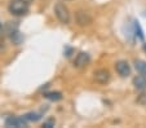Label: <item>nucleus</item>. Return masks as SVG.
Wrapping results in <instances>:
<instances>
[{"label": "nucleus", "instance_id": "obj_9", "mask_svg": "<svg viewBox=\"0 0 146 128\" xmlns=\"http://www.w3.org/2000/svg\"><path fill=\"white\" fill-rule=\"evenodd\" d=\"M135 67L140 74L142 75H146V62L145 61H141V60H136L135 61Z\"/></svg>", "mask_w": 146, "mask_h": 128}, {"label": "nucleus", "instance_id": "obj_6", "mask_svg": "<svg viewBox=\"0 0 146 128\" xmlns=\"http://www.w3.org/2000/svg\"><path fill=\"white\" fill-rule=\"evenodd\" d=\"M94 79H96V82L100 84H106L109 82V79H110V72L104 69L97 70V71L94 72Z\"/></svg>", "mask_w": 146, "mask_h": 128}, {"label": "nucleus", "instance_id": "obj_11", "mask_svg": "<svg viewBox=\"0 0 146 128\" xmlns=\"http://www.w3.org/2000/svg\"><path fill=\"white\" fill-rule=\"evenodd\" d=\"M133 29H135V35L136 36H138L141 40H143V31H142V29H141V26H140V23L137 22V21H135L133 22Z\"/></svg>", "mask_w": 146, "mask_h": 128}, {"label": "nucleus", "instance_id": "obj_2", "mask_svg": "<svg viewBox=\"0 0 146 128\" xmlns=\"http://www.w3.org/2000/svg\"><path fill=\"white\" fill-rule=\"evenodd\" d=\"M54 12H56V16H57L58 21H60L61 23H69L70 13H69V9L66 8V5H65V4H62V3L56 4Z\"/></svg>", "mask_w": 146, "mask_h": 128}, {"label": "nucleus", "instance_id": "obj_15", "mask_svg": "<svg viewBox=\"0 0 146 128\" xmlns=\"http://www.w3.org/2000/svg\"><path fill=\"white\" fill-rule=\"evenodd\" d=\"M143 50H145V52H146V43H145V44H143Z\"/></svg>", "mask_w": 146, "mask_h": 128}, {"label": "nucleus", "instance_id": "obj_13", "mask_svg": "<svg viewBox=\"0 0 146 128\" xmlns=\"http://www.w3.org/2000/svg\"><path fill=\"white\" fill-rule=\"evenodd\" d=\"M137 102L140 103V105L146 106V93H141V95L138 96V98H137Z\"/></svg>", "mask_w": 146, "mask_h": 128}, {"label": "nucleus", "instance_id": "obj_3", "mask_svg": "<svg viewBox=\"0 0 146 128\" xmlns=\"http://www.w3.org/2000/svg\"><path fill=\"white\" fill-rule=\"evenodd\" d=\"M27 122L25 117H9L5 120V125L7 127H14V128H23L27 127Z\"/></svg>", "mask_w": 146, "mask_h": 128}, {"label": "nucleus", "instance_id": "obj_5", "mask_svg": "<svg viewBox=\"0 0 146 128\" xmlns=\"http://www.w3.org/2000/svg\"><path fill=\"white\" fill-rule=\"evenodd\" d=\"M89 61H91V57H89L88 53L80 52L79 54L76 56V58H75L74 65L76 67H84V66H87V65L89 64Z\"/></svg>", "mask_w": 146, "mask_h": 128}, {"label": "nucleus", "instance_id": "obj_1", "mask_svg": "<svg viewBox=\"0 0 146 128\" xmlns=\"http://www.w3.org/2000/svg\"><path fill=\"white\" fill-rule=\"evenodd\" d=\"M9 12L16 16H21V14L27 13L29 11V3L25 0H12L8 7Z\"/></svg>", "mask_w": 146, "mask_h": 128}, {"label": "nucleus", "instance_id": "obj_12", "mask_svg": "<svg viewBox=\"0 0 146 128\" xmlns=\"http://www.w3.org/2000/svg\"><path fill=\"white\" fill-rule=\"evenodd\" d=\"M25 118L29 120V122H38V120L41 118V114L40 113H29V114L25 115Z\"/></svg>", "mask_w": 146, "mask_h": 128}, {"label": "nucleus", "instance_id": "obj_4", "mask_svg": "<svg viewBox=\"0 0 146 128\" xmlns=\"http://www.w3.org/2000/svg\"><path fill=\"white\" fill-rule=\"evenodd\" d=\"M115 70L120 76H128L131 74V66L127 61H119L115 65Z\"/></svg>", "mask_w": 146, "mask_h": 128}, {"label": "nucleus", "instance_id": "obj_7", "mask_svg": "<svg viewBox=\"0 0 146 128\" xmlns=\"http://www.w3.org/2000/svg\"><path fill=\"white\" fill-rule=\"evenodd\" d=\"M133 86H135L136 89L138 91H143L146 88V75H138L133 79Z\"/></svg>", "mask_w": 146, "mask_h": 128}, {"label": "nucleus", "instance_id": "obj_16", "mask_svg": "<svg viewBox=\"0 0 146 128\" xmlns=\"http://www.w3.org/2000/svg\"><path fill=\"white\" fill-rule=\"evenodd\" d=\"M25 1H27V3H30V1H33V0H25Z\"/></svg>", "mask_w": 146, "mask_h": 128}, {"label": "nucleus", "instance_id": "obj_8", "mask_svg": "<svg viewBox=\"0 0 146 128\" xmlns=\"http://www.w3.org/2000/svg\"><path fill=\"white\" fill-rule=\"evenodd\" d=\"M91 22V17L88 16V13H86V12H79L78 13V23L82 26L84 25H88V23Z\"/></svg>", "mask_w": 146, "mask_h": 128}, {"label": "nucleus", "instance_id": "obj_10", "mask_svg": "<svg viewBox=\"0 0 146 128\" xmlns=\"http://www.w3.org/2000/svg\"><path fill=\"white\" fill-rule=\"evenodd\" d=\"M44 96H45V98H48L50 101H60L62 98V95L60 92H48Z\"/></svg>", "mask_w": 146, "mask_h": 128}, {"label": "nucleus", "instance_id": "obj_14", "mask_svg": "<svg viewBox=\"0 0 146 128\" xmlns=\"http://www.w3.org/2000/svg\"><path fill=\"white\" fill-rule=\"evenodd\" d=\"M53 125H54V120H48V122L44 123V127H47V128H50Z\"/></svg>", "mask_w": 146, "mask_h": 128}]
</instances>
